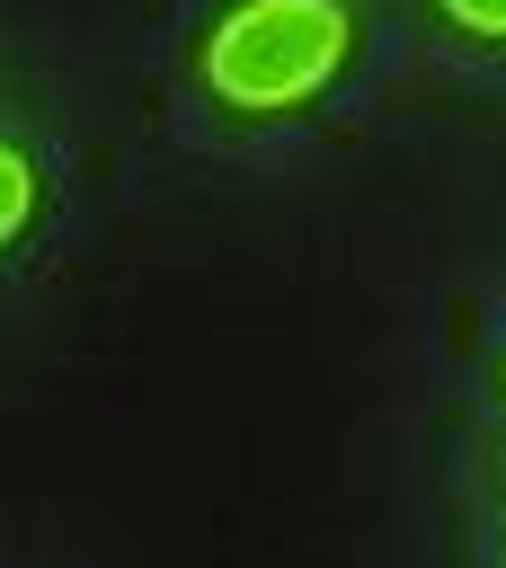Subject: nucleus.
Here are the masks:
<instances>
[{"label":"nucleus","mask_w":506,"mask_h":568,"mask_svg":"<svg viewBox=\"0 0 506 568\" xmlns=\"http://www.w3.org/2000/svg\"><path fill=\"white\" fill-rule=\"evenodd\" d=\"M337 53H346L337 0H240L204 36V80L231 106H293L337 71Z\"/></svg>","instance_id":"f257e3e1"},{"label":"nucleus","mask_w":506,"mask_h":568,"mask_svg":"<svg viewBox=\"0 0 506 568\" xmlns=\"http://www.w3.org/2000/svg\"><path fill=\"white\" fill-rule=\"evenodd\" d=\"M27 213H36V169H27L18 142H0V240H18Z\"/></svg>","instance_id":"f03ea898"},{"label":"nucleus","mask_w":506,"mask_h":568,"mask_svg":"<svg viewBox=\"0 0 506 568\" xmlns=\"http://www.w3.org/2000/svg\"><path fill=\"white\" fill-rule=\"evenodd\" d=\"M444 9H453L470 36H506V0H444Z\"/></svg>","instance_id":"7ed1b4c3"}]
</instances>
